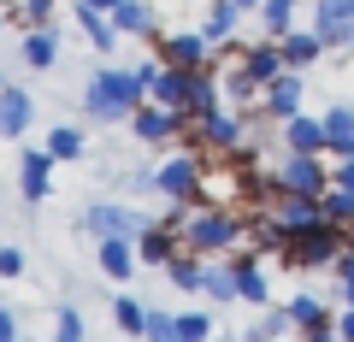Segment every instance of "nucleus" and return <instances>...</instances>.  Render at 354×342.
I'll use <instances>...</instances> for the list:
<instances>
[{
    "label": "nucleus",
    "mask_w": 354,
    "mask_h": 342,
    "mask_svg": "<svg viewBox=\"0 0 354 342\" xmlns=\"http://www.w3.org/2000/svg\"><path fill=\"white\" fill-rule=\"evenodd\" d=\"M165 225L183 236V248H189V254H225V248H236V242L248 236V230H242V218L230 213V207H195V213H183V207H177Z\"/></svg>",
    "instance_id": "f257e3e1"
},
{
    "label": "nucleus",
    "mask_w": 354,
    "mask_h": 342,
    "mask_svg": "<svg viewBox=\"0 0 354 342\" xmlns=\"http://www.w3.org/2000/svg\"><path fill=\"white\" fill-rule=\"evenodd\" d=\"M148 101V89H142V77L136 71H118V65H106V71L88 77V89H83V106L88 118H101V124H124L136 106Z\"/></svg>",
    "instance_id": "f03ea898"
},
{
    "label": "nucleus",
    "mask_w": 354,
    "mask_h": 342,
    "mask_svg": "<svg viewBox=\"0 0 354 342\" xmlns=\"http://www.w3.org/2000/svg\"><path fill=\"white\" fill-rule=\"evenodd\" d=\"M260 218L278 230L283 242H290V236H307V230H319V225H330V218H325V201H319V195H295V189H278V183L266 189Z\"/></svg>",
    "instance_id": "7ed1b4c3"
},
{
    "label": "nucleus",
    "mask_w": 354,
    "mask_h": 342,
    "mask_svg": "<svg viewBox=\"0 0 354 342\" xmlns=\"http://www.w3.org/2000/svg\"><path fill=\"white\" fill-rule=\"evenodd\" d=\"M153 189H160L165 201H177V207L201 201V189H207V160H201V148L171 153V160H165L160 171H153Z\"/></svg>",
    "instance_id": "20e7f679"
},
{
    "label": "nucleus",
    "mask_w": 354,
    "mask_h": 342,
    "mask_svg": "<svg viewBox=\"0 0 354 342\" xmlns=\"http://www.w3.org/2000/svg\"><path fill=\"white\" fill-rule=\"evenodd\" d=\"M342 242H348V230H337V225H319V230H307V236H290V242H283V266H290V272L337 266Z\"/></svg>",
    "instance_id": "39448f33"
},
{
    "label": "nucleus",
    "mask_w": 354,
    "mask_h": 342,
    "mask_svg": "<svg viewBox=\"0 0 354 342\" xmlns=\"http://www.w3.org/2000/svg\"><path fill=\"white\" fill-rule=\"evenodd\" d=\"M272 183H278V189H295V195H325L330 189V165L319 160V153H290V160L272 171Z\"/></svg>",
    "instance_id": "423d86ee"
},
{
    "label": "nucleus",
    "mask_w": 354,
    "mask_h": 342,
    "mask_svg": "<svg viewBox=\"0 0 354 342\" xmlns=\"http://www.w3.org/2000/svg\"><path fill=\"white\" fill-rule=\"evenodd\" d=\"M183 124H195V118L183 113V106H160V101H142L136 113H130V130H136L142 142H171Z\"/></svg>",
    "instance_id": "0eeeda50"
},
{
    "label": "nucleus",
    "mask_w": 354,
    "mask_h": 342,
    "mask_svg": "<svg viewBox=\"0 0 354 342\" xmlns=\"http://www.w3.org/2000/svg\"><path fill=\"white\" fill-rule=\"evenodd\" d=\"M313 30L325 36V48L354 53V0H313Z\"/></svg>",
    "instance_id": "6e6552de"
},
{
    "label": "nucleus",
    "mask_w": 354,
    "mask_h": 342,
    "mask_svg": "<svg viewBox=\"0 0 354 342\" xmlns=\"http://www.w3.org/2000/svg\"><path fill=\"white\" fill-rule=\"evenodd\" d=\"M160 59L195 71V65H213V41H207L201 30H165L160 36Z\"/></svg>",
    "instance_id": "1a4fd4ad"
},
{
    "label": "nucleus",
    "mask_w": 354,
    "mask_h": 342,
    "mask_svg": "<svg viewBox=\"0 0 354 342\" xmlns=\"http://www.w3.org/2000/svg\"><path fill=\"white\" fill-rule=\"evenodd\" d=\"M195 148L242 153V148H248V136H242V118H236V113H207V118H195Z\"/></svg>",
    "instance_id": "9d476101"
},
{
    "label": "nucleus",
    "mask_w": 354,
    "mask_h": 342,
    "mask_svg": "<svg viewBox=\"0 0 354 342\" xmlns=\"http://www.w3.org/2000/svg\"><path fill=\"white\" fill-rule=\"evenodd\" d=\"M83 225L95 230V236H130V242H136L142 230H148V218H142V213H130V207H118V201H95Z\"/></svg>",
    "instance_id": "9b49d317"
},
{
    "label": "nucleus",
    "mask_w": 354,
    "mask_h": 342,
    "mask_svg": "<svg viewBox=\"0 0 354 342\" xmlns=\"http://www.w3.org/2000/svg\"><path fill=\"white\" fill-rule=\"evenodd\" d=\"M53 153L48 148H36V153H24L18 160V189H24V201H48V189H53Z\"/></svg>",
    "instance_id": "f8f14e48"
},
{
    "label": "nucleus",
    "mask_w": 354,
    "mask_h": 342,
    "mask_svg": "<svg viewBox=\"0 0 354 342\" xmlns=\"http://www.w3.org/2000/svg\"><path fill=\"white\" fill-rule=\"evenodd\" d=\"M260 106H266V118H278V124H283V118H295V113H301V77L283 71L278 83H266Z\"/></svg>",
    "instance_id": "ddd939ff"
},
{
    "label": "nucleus",
    "mask_w": 354,
    "mask_h": 342,
    "mask_svg": "<svg viewBox=\"0 0 354 342\" xmlns=\"http://www.w3.org/2000/svg\"><path fill=\"white\" fill-rule=\"evenodd\" d=\"M177 242H183V236H177L165 218H148V230L136 236V254H142V260H153V266H171V260H177Z\"/></svg>",
    "instance_id": "4468645a"
},
{
    "label": "nucleus",
    "mask_w": 354,
    "mask_h": 342,
    "mask_svg": "<svg viewBox=\"0 0 354 342\" xmlns=\"http://www.w3.org/2000/svg\"><path fill=\"white\" fill-rule=\"evenodd\" d=\"M218 89H225V83H218L213 65H195V71H189V101H183V113H189V118L218 113Z\"/></svg>",
    "instance_id": "2eb2a0df"
},
{
    "label": "nucleus",
    "mask_w": 354,
    "mask_h": 342,
    "mask_svg": "<svg viewBox=\"0 0 354 342\" xmlns=\"http://www.w3.org/2000/svg\"><path fill=\"white\" fill-rule=\"evenodd\" d=\"M283 148L290 153H325V118H307V113L283 118Z\"/></svg>",
    "instance_id": "dca6fc26"
},
{
    "label": "nucleus",
    "mask_w": 354,
    "mask_h": 342,
    "mask_svg": "<svg viewBox=\"0 0 354 342\" xmlns=\"http://www.w3.org/2000/svg\"><path fill=\"white\" fill-rule=\"evenodd\" d=\"M113 30L118 36H160V12H153V0H124L113 12Z\"/></svg>",
    "instance_id": "f3484780"
},
{
    "label": "nucleus",
    "mask_w": 354,
    "mask_h": 342,
    "mask_svg": "<svg viewBox=\"0 0 354 342\" xmlns=\"http://www.w3.org/2000/svg\"><path fill=\"white\" fill-rule=\"evenodd\" d=\"M30 118H36L30 95L6 83V89H0V136H24V130H30Z\"/></svg>",
    "instance_id": "a211bd4d"
},
{
    "label": "nucleus",
    "mask_w": 354,
    "mask_h": 342,
    "mask_svg": "<svg viewBox=\"0 0 354 342\" xmlns=\"http://www.w3.org/2000/svg\"><path fill=\"white\" fill-rule=\"evenodd\" d=\"M278 48H283V59H290V71H307V65L325 53V36H319V30H290V36H278Z\"/></svg>",
    "instance_id": "6ab92c4d"
},
{
    "label": "nucleus",
    "mask_w": 354,
    "mask_h": 342,
    "mask_svg": "<svg viewBox=\"0 0 354 342\" xmlns=\"http://www.w3.org/2000/svg\"><path fill=\"white\" fill-rule=\"evenodd\" d=\"M95 266H101L106 278L124 283L130 272H136V248H130V236H101V260H95Z\"/></svg>",
    "instance_id": "aec40b11"
},
{
    "label": "nucleus",
    "mask_w": 354,
    "mask_h": 342,
    "mask_svg": "<svg viewBox=\"0 0 354 342\" xmlns=\"http://www.w3.org/2000/svg\"><path fill=\"white\" fill-rule=\"evenodd\" d=\"M18 53H24V65H36V71H48L53 59H59V36H53V24H36L24 41H18Z\"/></svg>",
    "instance_id": "412c9836"
},
{
    "label": "nucleus",
    "mask_w": 354,
    "mask_h": 342,
    "mask_svg": "<svg viewBox=\"0 0 354 342\" xmlns=\"http://www.w3.org/2000/svg\"><path fill=\"white\" fill-rule=\"evenodd\" d=\"M325 153H337V160L354 153V113L348 106H330L325 113Z\"/></svg>",
    "instance_id": "4be33fe9"
},
{
    "label": "nucleus",
    "mask_w": 354,
    "mask_h": 342,
    "mask_svg": "<svg viewBox=\"0 0 354 342\" xmlns=\"http://www.w3.org/2000/svg\"><path fill=\"white\" fill-rule=\"evenodd\" d=\"M236 18H242V6H236V0H213V12L201 18V36L213 41V48H225V41H230V30H236Z\"/></svg>",
    "instance_id": "5701e85b"
},
{
    "label": "nucleus",
    "mask_w": 354,
    "mask_h": 342,
    "mask_svg": "<svg viewBox=\"0 0 354 342\" xmlns=\"http://www.w3.org/2000/svg\"><path fill=\"white\" fill-rule=\"evenodd\" d=\"M230 272H236V295H242V301L266 307V272H260V260L242 254V260H230Z\"/></svg>",
    "instance_id": "b1692460"
},
{
    "label": "nucleus",
    "mask_w": 354,
    "mask_h": 342,
    "mask_svg": "<svg viewBox=\"0 0 354 342\" xmlns=\"http://www.w3.org/2000/svg\"><path fill=\"white\" fill-rule=\"evenodd\" d=\"M77 24H83L88 41H95V53H113L118 30H113V18H106V12H95V6H83V0H77Z\"/></svg>",
    "instance_id": "393cba45"
},
{
    "label": "nucleus",
    "mask_w": 354,
    "mask_h": 342,
    "mask_svg": "<svg viewBox=\"0 0 354 342\" xmlns=\"http://www.w3.org/2000/svg\"><path fill=\"white\" fill-rule=\"evenodd\" d=\"M283 313H290V325H295V330H319V325H330V307H325V301H313V295H295Z\"/></svg>",
    "instance_id": "a878e982"
},
{
    "label": "nucleus",
    "mask_w": 354,
    "mask_h": 342,
    "mask_svg": "<svg viewBox=\"0 0 354 342\" xmlns=\"http://www.w3.org/2000/svg\"><path fill=\"white\" fill-rule=\"evenodd\" d=\"M260 24H266V36H290L295 30V0H260Z\"/></svg>",
    "instance_id": "bb28decb"
},
{
    "label": "nucleus",
    "mask_w": 354,
    "mask_h": 342,
    "mask_svg": "<svg viewBox=\"0 0 354 342\" xmlns=\"http://www.w3.org/2000/svg\"><path fill=\"white\" fill-rule=\"evenodd\" d=\"M319 201H325V218H330V225H337V230H348V236H354V195L330 183V189L319 195Z\"/></svg>",
    "instance_id": "cd10ccee"
},
{
    "label": "nucleus",
    "mask_w": 354,
    "mask_h": 342,
    "mask_svg": "<svg viewBox=\"0 0 354 342\" xmlns=\"http://www.w3.org/2000/svg\"><path fill=\"white\" fill-rule=\"evenodd\" d=\"M290 313H260V319H254V325H248V342H283V336H290Z\"/></svg>",
    "instance_id": "c85d7f7f"
},
{
    "label": "nucleus",
    "mask_w": 354,
    "mask_h": 342,
    "mask_svg": "<svg viewBox=\"0 0 354 342\" xmlns=\"http://www.w3.org/2000/svg\"><path fill=\"white\" fill-rule=\"evenodd\" d=\"M171 283L177 289H207V266L195 260V254H177L171 260Z\"/></svg>",
    "instance_id": "c756f323"
},
{
    "label": "nucleus",
    "mask_w": 354,
    "mask_h": 342,
    "mask_svg": "<svg viewBox=\"0 0 354 342\" xmlns=\"http://www.w3.org/2000/svg\"><path fill=\"white\" fill-rule=\"evenodd\" d=\"M113 325L130 330V336H142V325H148V307L130 301V295H118V301H113Z\"/></svg>",
    "instance_id": "7c9ffc66"
},
{
    "label": "nucleus",
    "mask_w": 354,
    "mask_h": 342,
    "mask_svg": "<svg viewBox=\"0 0 354 342\" xmlns=\"http://www.w3.org/2000/svg\"><path fill=\"white\" fill-rule=\"evenodd\" d=\"M177 342H213V313H177Z\"/></svg>",
    "instance_id": "2f4dec72"
},
{
    "label": "nucleus",
    "mask_w": 354,
    "mask_h": 342,
    "mask_svg": "<svg viewBox=\"0 0 354 342\" xmlns=\"http://www.w3.org/2000/svg\"><path fill=\"white\" fill-rule=\"evenodd\" d=\"M48 153H53V160H77V153H83V130H77V124H59V130L48 136Z\"/></svg>",
    "instance_id": "473e14b6"
},
{
    "label": "nucleus",
    "mask_w": 354,
    "mask_h": 342,
    "mask_svg": "<svg viewBox=\"0 0 354 342\" xmlns=\"http://www.w3.org/2000/svg\"><path fill=\"white\" fill-rule=\"evenodd\" d=\"M207 295H213V301H242L236 295V272L230 266H207Z\"/></svg>",
    "instance_id": "72a5a7b5"
},
{
    "label": "nucleus",
    "mask_w": 354,
    "mask_h": 342,
    "mask_svg": "<svg viewBox=\"0 0 354 342\" xmlns=\"http://www.w3.org/2000/svg\"><path fill=\"white\" fill-rule=\"evenodd\" d=\"M53 342H83V313H77V307H59V319H53Z\"/></svg>",
    "instance_id": "f704fd0d"
},
{
    "label": "nucleus",
    "mask_w": 354,
    "mask_h": 342,
    "mask_svg": "<svg viewBox=\"0 0 354 342\" xmlns=\"http://www.w3.org/2000/svg\"><path fill=\"white\" fill-rule=\"evenodd\" d=\"M142 336H148V342H177V313H148Z\"/></svg>",
    "instance_id": "c9c22d12"
},
{
    "label": "nucleus",
    "mask_w": 354,
    "mask_h": 342,
    "mask_svg": "<svg viewBox=\"0 0 354 342\" xmlns=\"http://www.w3.org/2000/svg\"><path fill=\"white\" fill-rule=\"evenodd\" d=\"M330 272H337V283H342V289L354 283V236L342 242V254H337V266H330Z\"/></svg>",
    "instance_id": "e433bc0d"
},
{
    "label": "nucleus",
    "mask_w": 354,
    "mask_h": 342,
    "mask_svg": "<svg viewBox=\"0 0 354 342\" xmlns=\"http://www.w3.org/2000/svg\"><path fill=\"white\" fill-rule=\"evenodd\" d=\"M330 183H337V189H348V195H354V153H342V160L330 165Z\"/></svg>",
    "instance_id": "4c0bfd02"
},
{
    "label": "nucleus",
    "mask_w": 354,
    "mask_h": 342,
    "mask_svg": "<svg viewBox=\"0 0 354 342\" xmlns=\"http://www.w3.org/2000/svg\"><path fill=\"white\" fill-rule=\"evenodd\" d=\"M0 278H24V248H0Z\"/></svg>",
    "instance_id": "58836bf2"
},
{
    "label": "nucleus",
    "mask_w": 354,
    "mask_h": 342,
    "mask_svg": "<svg viewBox=\"0 0 354 342\" xmlns=\"http://www.w3.org/2000/svg\"><path fill=\"white\" fill-rule=\"evenodd\" d=\"M48 12H53V0H24V18H30V24H48Z\"/></svg>",
    "instance_id": "ea45409f"
},
{
    "label": "nucleus",
    "mask_w": 354,
    "mask_h": 342,
    "mask_svg": "<svg viewBox=\"0 0 354 342\" xmlns=\"http://www.w3.org/2000/svg\"><path fill=\"white\" fill-rule=\"evenodd\" d=\"M0 342H18V319H12V307H0Z\"/></svg>",
    "instance_id": "a19ab883"
},
{
    "label": "nucleus",
    "mask_w": 354,
    "mask_h": 342,
    "mask_svg": "<svg viewBox=\"0 0 354 342\" xmlns=\"http://www.w3.org/2000/svg\"><path fill=\"white\" fill-rule=\"evenodd\" d=\"M330 325H337V336H342V342H354V307H348V313H337Z\"/></svg>",
    "instance_id": "79ce46f5"
},
{
    "label": "nucleus",
    "mask_w": 354,
    "mask_h": 342,
    "mask_svg": "<svg viewBox=\"0 0 354 342\" xmlns=\"http://www.w3.org/2000/svg\"><path fill=\"white\" fill-rule=\"evenodd\" d=\"M301 342H342L337 325H319V330H301Z\"/></svg>",
    "instance_id": "37998d69"
},
{
    "label": "nucleus",
    "mask_w": 354,
    "mask_h": 342,
    "mask_svg": "<svg viewBox=\"0 0 354 342\" xmlns=\"http://www.w3.org/2000/svg\"><path fill=\"white\" fill-rule=\"evenodd\" d=\"M83 6H95V12H106V18H113L118 6H124V0H83Z\"/></svg>",
    "instance_id": "c03bdc74"
},
{
    "label": "nucleus",
    "mask_w": 354,
    "mask_h": 342,
    "mask_svg": "<svg viewBox=\"0 0 354 342\" xmlns=\"http://www.w3.org/2000/svg\"><path fill=\"white\" fill-rule=\"evenodd\" d=\"M236 6H242V12H260V0H236Z\"/></svg>",
    "instance_id": "a18cd8bd"
},
{
    "label": "nucleus",
    "mask_w": 354,
    "mask_h": 342,
    "mask_svg": "<svg viewBox=\"0 0 354 342\" xmlns=\"http://www.w3.org/2000/svg\"><path fill=\"white\" fill-rule=\"evenodd\" d=\"M342 295H348V307H354V283H348V289H342Z\"/></svg>",
    "instance_id": "49530a36"
},
{
    "label": "nucleus",
    "mask_w": 354,
    "mask_h": 342,
    "mask_svg": "<svg viewBox=\"0 0 354 342\" xmlns=\"http://www.w3.org/2000/svg\"><path fill=\"white\" fill-rule=\"evenodd\" d=\"M0 89H6V83H0Z\"/></svg>",
    "instance_id": "de8ad7c7"
}]
</instances>
